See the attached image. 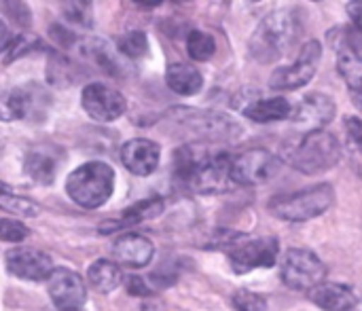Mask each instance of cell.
Instances as JSON below:
<instances>
[{"label":"cell","mask_w":362,"mask_h":311,"mask_svg":"<svg viewBox=\"0 0 362 311\" xmlns=\"http://www.w3.org/2000/svg\"><path fill=\"white\" fill-rule=\"evenodd\" d=\"M335 201V189L327 182L297 193L274 197L269 212L286 223H308L322 216Z\"/></svg>","instance_id":"5"},{"label":"cell","mask_w":362,"mask_h":311,"mask_svg":"<svg viewBox=\"0 0 362 311\" xmlns=\"http://www.w3.org/2000/svg\"><path fill=\"white\" fill-rule=\"evenodd\" d=\"M165 83L168 87L178 93V95H195L204 87V76L199 74L197 68L187 66V64H170L165 70Z\"/></svg>","instance_id":"22"},{"label":"cell","mask_w":362,"mask_h":311,"mask_svg":"<svg viewBox=\"0 0 362 311\" xmlns=\"http://www.w3.org/2000/svg\"><path fill=\"white\" fill-rule=\"evenodd\" d=\"M161 148L148 138H134L121 146V163L134 176H151L159 168Z\"/></svg>","instance_id":"17"},{"label":"cell","mask_w":362,"mask_h":311,"mask_svg":"<svg viewBox=\"0 0 362 311\" xmlns=\"http://www.w3.org/2000/svg\"><path fill=\"white\" fill-rule=\"evenodd\" d=\"M30 235V229L15 218H0V240L8 244H19Z\"/></svg>","instance_id":"29"},{"label":"cell","mask_w":362,"mask_h":311,"mask_svg":"<svg viewBox=\"0 0 362 311\" xmlns=\"http://www.w3.org/2000/svg\"><path fill=\"white\" fill-rule=\"evenodd\" d=\"M117 49L121 51V55L129 57V59H138L148 51V38L144 32L140 30H132L125 32L119 40H117Z\"/></svg>","instance_id":"28"},{"label":"cell","mask_w":362,"mask_h":311,"mask_svg":"<svg viewBox=\"0 0 362 311\" xmlns=\"http://www.w3.org/2000/svg\"><path fill=\"white\" fill-rule=\"evenodd\" d=\"M346 8L350 11V17H352V21H354L352 28H354L356 32H361V4H358V2H350Z\"/></svg>","instance_id":"36"},{"label":"cell","mask_w":362,"mask_h":311,"mask_svg":"<svg viewBox=\"0 0 362 311\" xmlns=\"http://www.w3.org/2000/svg\"><path fill=\"white\" fill-rule=\"evenodd\" d=\"M81 51L95 64V66H100L104 72H108V74H121V61L117 59V55L106 47V42H102V40H87V42H83L81 45Z\"/></svg>","instance_id":"25"},{"label":"cell","mask_w":362,"mask_h":311,"mask_svg":"<svg viewBox=\"0 0 362 311\" xmlns=\"http://www.w3.org/2000/svg\"><path fill=\"white\" fill-rule=\"evenodd\" d=\"M127 293H129V295H134V297H151V295H153V291H151V288H146L144 280H142V278H138V276L127 278Z\"/></svg>","instance_id":"33"},{"label":"cell","mask_w":362,"mask_h":311,"mask_svg":"<svg viewBox=\"0 0 362 311\" xmlns=\"http://www.w3.org/2000/svg\"><path fill=\"white\" fill-rule=\"evenodd\" d=\"M47 291L59 311H81L87 301V286L83 278L68 267H53L47 278Z\"/></svg>","instance_id":"12"},{"label":"cell","mask_w":362,"mask_h":311,"mask_svg":"<svg viewBox=\"0 0 362 311\" xmlns=\"http://www.w3.org/2000/svg\"><path fill=\"white\" fill-rule=\"evenodd\" d=\"M233 307L238 311H267L265 297L252 293V291H238L231 299Z\"/></svg>","instance_id":"30"},{"label":"cell","mask_w":362,"mask_h":311,"mask_svg":"<svg viewBox=\"0 0 362 311\" xmlns=\"http://www.w3.org/2000/svg\"><path fill=\"white\" fill-rule=\"evenodd\" d=\"M47 102V93L36 85L0 89V121H19L36 112H42L40 104Z\"/></svg>","instance_id":"14"},{"label":"cell","mask_w":362,"mask_h":311,"mask_svg":"<svg viewBox=\"0 0 362 311\" xmlns=\"http://www.w3.org/2000/svg\"><path fill=\"white\" fill-rule=\"evenodd\" d=\"M155 254V246L148 237L138 233H123L112 244V257L123 267H146Z\"/></svg>","instance_id":"18"},{"label":"cell","mask_w":362,"mask_h":311,"mask_svg":"<svg viewBox=\"0 0 362 311\" xmlns=\"http://www.w3.org/2000/svg\"><path fill=\"white\" fill-rule=\"evenodd\" d=\"M81 104H83V110L93 121H100V123L117 121L127 108L125 95L106 83L87 85L81 93Z\"/></svg>","instance_id":"11"},{"label":"cell","mask_w":362,"mask_h":311,"mask_svg":"<svg viewBox=\"0 0 362 311\" xmlns=\"http://www.w3.org/2000/svg\"><path fill=\"white\" fill-rule=\"evenodd\" d=\"M6 269L11 276L28 282H42L53 271V261L47 252L34 248H13L6 252Z\"/></svg>","instance_id":"16"},{"label":"cell","mask_w":362,"mask_h":311,"mask_svg":"<svg viewBox=\"0 0 362 311\" xmlns=\"http://www.w3.org/2000/svg\"><path fill=\"white\" fill-rule=\"evenodd\" d=\"M57 148H34L23 159L25 174L38 184H51L59 170Z\"/></svg>","instance_id":"21"},{"label":"cell","mask_w":362,"mask_h":311,"mask_svg":"<svg viewBox=\"0 0 362 311\" xmlns=\"http://www.w3.org/2000/svg\"><path fill=\"white\" fill-rule=\"evenodd\" d=\"M140 311H165V307L159 305V303H142Z\"/></svg>","instance_id":"37"},{"label":"cell","mask_w":362,"mask_h":311,"mask_svg":"<svg viewBox=\"0 0 362 311\" xmlns=\"http://www.w3.org/2000/svg\"><path fill=\"white\" fill-rule=\"evenodd\" d=\"M280 242L276 237H261L252 242H242L229 250V261L235 274H248L261 267H274L278 261Z\"/></svg>","instance_id":"13"},{"label":"cell","mask_w":362,"mask_h":311,"mask_svg":"<svg viewBox=\"0 0 362 311\" xmlns=\"http://www.w3.org/2000/svg\"><path fill=\"white\" fill-rule=\"evenodd\" d=\"M115 191V170L104 161H89L78 165L66 180L68 197L85 208L98 210L102 208Z\"/></svg>","instance_id":"4"},{"label":"cell","mask_w":362,"mask_h":311,"mask_svg":"<svg viewBox=\"0 0 362 311\" xmlns=\"http://www.w3.org/2000/svg\"><path fill=\"white\" fill-rule=\"evenodd\" d=\"M329 42L337 53V70L346 78L354 98H358L362 87V57L361 32L354 28H335L329 32Z\"/></svg>","instance_id":"9"},{"label":"cell","mask_w":362,"mask_h":311,"mask_svg":"<svg viewBox=\"0 0 362 311\" xmlns=\"http://www.w3.org/2000/svg\"><path fill=\"white\" fill-rule=\"evenodd\" d=\"M329 269L320 257L305 248H291L282 259V282L299 293H310L325 282Z\"/></svg>","instance_id":"7"},{"label":"cell","mask_w":362,"mask_h":311,"mask_svg":"<svg viewBox=\"0 0 362 311\" xmlns=\"http://www.w3.org/2000/svg\"><path fill=\"white\" fill-rule=\"evenodd\" d=\"M288 163L305 174V176H318L329 170H333L341 159V146L337 138L329 131H310L301 134L286 151Z\"/></svg>","instance_id":"3"},{"label":"cell","mask_w":362,"mask_h":311,"mask_svg":"<svg viewBox=\"0 0 362 311\" xmlns=\"http://www.w3.org/2000/svg\"><path fill=\"white\" fill-rule=\"evenodd\" d=\"M299 34V21L293 11H274L263 17V21L257 25L255 34L250 36V55L259 64H274L278 61L291 45L297 40Z\"/></svg>","instance_id":"2"},{"label":"cell","mask_w":362,"mask_h":311,"mask_svg":"<svg viewBox=\"0 0 362 311\" xmlns=\"http://www.w3.org/2000/svg\"><path fill=\"white\" fill-rule=\"evenodd\" d=\"M280 168H282L280 157L267 148H250L240 153L238 157H231V176L235 187L265 184L280 174Z\"/></svg>","instance_id":"8"},{"label":"cell","mask_w":362,"mask_h":311,"mask_svg":"<svg viewBox=\"0 0 362 311\" xmlns=\"http://www.w3.org/2000/svg\"><path fill=\"white\" fill-rule=\"evenodd\" d=\"M346 129H348V136L350 140L354 142V146L358 148L361 146V134H362V125L358 117H348L346 119Z\"/></svg>","instance_id":"34"},{"label":"cell","mask_w":362,"mask_h":311,"mask_svg":"<svg viewBox=\"0 0 362 311\" xmlns=\"http://www.w3.org/2000/svg\"><path fill=\"white\" fill-rule=\"evenodd\" d=\"M170 119L182 125L185 129L197 134L204 140H216V142H233L238 140L244 129L242 125L231 119L229 115L216 112V110H199V108H185L178 106L170 110Z\"/></svg>","instance_id":"6"},{"label":"cell","mask_w":362,"mask_h":311,"mask_svg":"<svg viewBox=\"0 0 362 311\" xmlns=\"http://www.w3.org/2000/svg\"><path fill=\"white\" fill-rule=\"evenodd\" d=\"M161 212H163V199H161V197L144 199V201H138V204H134L132 208H127V210L121 214V221H119V223L104 225V227H100V231L104 233V231H115V229L132 227V225H138V223H142V221L157 218Z\"/></svg>","instance_id":"24"},{"label":"cell","mask_w":362,"mask_h":311,"mask_svg":"<svg viewBox=\"0 0 362 311\" xmlns=\"http://www.w3.org/2000/svg\"><path fill=\"white\" fill-rule=\"evenodd\" d=\"M335 110H337L335 102L329 95H325V93H310L297 106H293V112H291L288 119L303 134L322 131L333 121Z\"/></svg>","instance_id":"15"},{"label":"cell","mask_w":362,"mask_h":311,"mask_svg":"<svg viewBox=\"0 0 362 311\" xmlns=\"http://www.w3.org/2000/svg\"><path fill=\"white\" fill-rule=\"evenodd\" d=\"M87 280H89V286L102 295H108L112 291L119 288L121 280H123V274H121V267L115 263V261H108V259H100L95 263L89 265L87 269Z\"/></svg>","instance_id":"23"},{"label":"cell","mask_w":362,"mask_h":311,"mask_svg":"<svg viewBox=\"0 0 362 311\" xmlns=\"http://www.w3.org/2000/svg\"><path fill=\"white\" fill-rule=\"evenodd\" d=\"M312 303H316L325 311H350L356 307V295L346 284L335 282H322L316 288L310 291Z\"/></svg>","instance_id":"20"},{"label":"cell","mask_w":362,"mask_h":311,"mask_svg":"<svg viewBox=\"0 0 362 311\" xmlns=\"http://www.w3.org/2000/svg\"><path fill=\"white\" fill-rule=\"evenodd\" d=\"M187 51L195 61H208L216 53V40L204 30H191L187 36Z\"/></svg>","instance_id":"27"},{"label":"cell","mask_w":362,"mask_h":311,"mask_svg":"<svg viewBox=\"0 0 362 311\" xmlns=\"http://www.w3.org/2000/svg\"><path fill=\"white\" fill-rule=\"evenodd\" d=\"M320 59H322V47H320V42L318 40H308L301 47L297 59L291 66L278 68L272 74L269 87L272 89H280V91H293V89L305 87L314 78V74L318 72Z\"/></svg>","instance_id":"10"},{"label":"cell","mask_w":362,"mask_h":311,"mask_svg":"<svg viewBox=\"0 0 362 311\" xmlns=\"http://www.w3.org/2000/svg\"><path fill=\"white\" fill-rule=\"evenodd\" d=\"M13 34H11V30H8V25L4 23V21H0V51H6V47L13 42Z\"/></svg>","instance_id":"35"},{"label":"cell","mask_w":362,"mask_h":311,"mask_svg":"<svg viewBox=\"0 0 362 311\" xmlns=\"http://www.w3.org/2000/svg\"><path fill=\"white\" fill-rule=\"evenodd\" d=\"M0 210L6 214L19 216V218H32V216L40 214V208L34 201L15 195L11 189H0Z\"/></svg>","instance_id":"26"},{"label":"cell","mask_w":362,"mask_h":311,"mask_svg":"<svg viewBox=\"0 0 362 311\" xmlns=\"http://www.w3.org/2000/svg\"><path fill=\"white\" fill-rule=\"evenodd\" d=\"M176 182L199 195H221L235 189L231 176V157L210 153L202 144H187L172 157Z\"/></svg>","instance_id":"1"},{"label":"cell","mask_w":362,"mask_h":311,"mask_svg":"<svg viewBox=\"0 0 362 311\" xmlns=\"http://www.w3.org/2000/svg\"><path fill=\"white\" fill-rule=\"evenodd\" d=\"M4 11L11 13L8 17H11L19 28H28V25H30V11H28V4H23V2H8V4H4Z\"/></svg>","instance_id":"32"},{"label":"cell","mask_w":362,"mask_h":311,"mask_svg":"<svg viewBox=\"0 0 362 311\" xmlns=\"http://www.w3.org/2000/svg\"><path fill=\"white\" fill-rule=\"evenodd\" d=\"M62 8H64V15L68 21H72L76 25H89L91 23V13H93L91 2H64Z\"/></svg>","instance_id":"31"},{"label":"cell","mask_w":362,"mask_h":311,"mask_svg":"<svg viewBox=\"0 0 362 311\" xmlns=\"http://www.w3.org/2000/svg\"><path fill=\"white\" fill-rule=\"evenodd\" d=\"M242 115L257 123H276L286 121L293 112V104L286 98H252L244 106H240Z\"/></svg>","instance_id":"19"}]
</instances>
